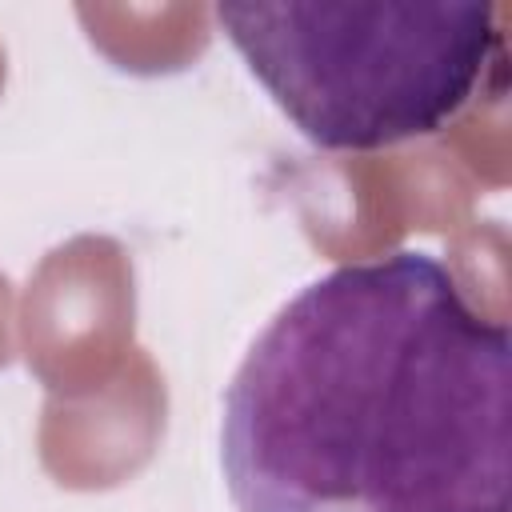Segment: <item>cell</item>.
Masks as SVG:
<instances>
[{"label": "cell", "mask_w": 512, "mask_h": 512, "mask_svg": "<svg viewBox=\"0 0 512 512\" xmlns=\"http://www.w3.org/2000/svg\"><path fill=\"white\" fill-rule=\"evenodd\" d=\"M508 360V328L424 252L312 280L224 396L236 508L508 512Z\"/></svg>", "instance_id": "1"}, {"label": "cell", "mask_w": 512, "mask_h": 512, "mask_svg": "<svg viewBox=\"0 0 512 512\" xmlns=\"http://www.w3.org/2000/svg\"><path fill=\"white\" fill-rule=\"evenodd\" d=\"M212 16L288 120L332 152L448 128L504 68L488 0H284Z\"/></svg>", "instance_id": "2"}, {"label": "cell", "mask_w": 512, "mask_h": 512, "mask_svg": "<svg viewBox=\"0 0 512 512\" xmlns=\"http://www.w3.org/2000/svg\"><path fill=\"white\" fill-rule=\"evenodd\" d=\"M132 260L112 236H72L52 248L20 300V352L48 396L100 388L132 356Z\"/></svg>", "instance_id": "3"}, {"label": "cell", "mask_w": 512, "mask_h": 512, "mask_svg": "<svg viewBox=\"0 0 512 512\" xmlns=\"http://www.w3.org/2000/svg\"><path fill=\"white\" fill-rule=\"evenodd\" d=\"M304 228L332 260L380 256L404 232H460L472 216L476 180L444 144L388 156L332 160L296 180Z\"/></svg>", "instance_id": "4"}, {"label": "cell", "mask_w": 512, "mask_h": 512, "mask_svg": "<svg viewBox=\"0 0 512 512\" xmlns=\"http://www.w3.org/2000/svg\"><path fill=\"white\" fill-rule=\"evenodd\" d=\"M168 388L144 348L112 380L76 396H48L40 412V464L60 488L100 492L132 480L160 448Z\"/></svg>", "instance_id": "5"}, {"label": "cell", "mask_w": 512, "mask_h": 512, "mask_svg": "<svg viewBox=\"0 0 512 512\" xmlns=\"http://www.w3.org/2000/svg\"><path fill=\"white\" fill-rule=\"evenodd\" d=\"M76 20L112 64L140 76L188 68L212 40L208 4H80Z\"/></svg>", "instance_id": "6"}, {"label": "cell", "mask_w": 512, "mask_h": 512, "mask_svg": "<svg viewBox=\"0 0 512 512\" xmlns=\"http://www.w3.org/2000/svg\"><path fill=\"white\" fill-rule=\"evenodd\" d=\"M444 148L460 160L472 180L504 188L508 180V112H504V68L452 116Z\"/></svg>", "instance_id": "7"}, {"label": "cell", "mask_w": 512, "mask_h": 512, "mask_svg": "<svg viewBox=\"0 0 512 512\" xmlns=\"http://www.w3.org/2000/svg\"><path fill=\"white\" fill-rule=\"evenodd\" d=\"M448 276L484 320L508 328V236L496 220L456 232Z\"/></svg>", "instance_id": "8"}, {"label": "cell", "mask_w": 512, "mask_h": 512, "mask_svg": "<svg viewBox=\"0 0 512 512\" xmlns=\"http://www.w3.org/2000/svg\"><path fill=\"white\" fill-rule=\"evenodd\" d=\"M12 360V284L0 272V368Z\"/></svg>", "instance_id": "9"}, {"label": "cell", "mask_w": 512, "mask_h": 512, "mask_svg": "<svg viewBox=\"0 0 512 512\" xmlns=\"http://www.w3.org/2000/svg\"><path fill=\"white\" fill-rule=\"evenodd\" d=\"M4 72H8V64H4V48H0V88H4Z\"/></svg>", "instance_id": "10"}]
</instances>
